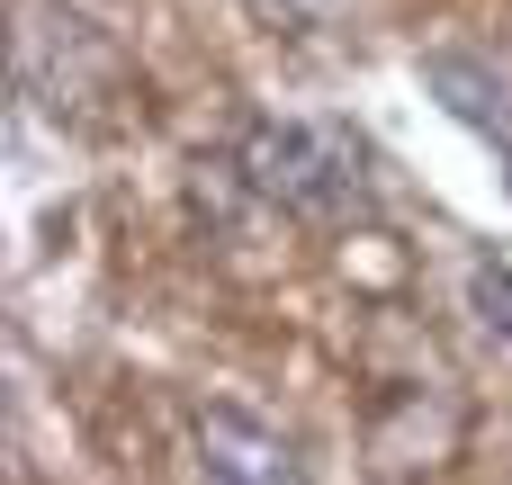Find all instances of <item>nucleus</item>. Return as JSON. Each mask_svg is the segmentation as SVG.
<instances>
[{
  "instance_id": "obj_4",
  "label": "nucleus",
  "mask_w": 512,
  "mask_h": 485,
  "mask_svg": "<svg viewBox=\"0 0 512 485\" xmlns=\"http://www.w3.org/2000/svg\"><path fill=\"white\" fill-rule=\"evenodd\" d=\"M468 315H477L495 342H512V252H477V261H468Z\"/></svg>"
},
{
  "instance_id": "obj_3",
  "label": "nucleus",
  "mask_w": 512,
  "mask_h": 485,
  "mask_svg": "<svg viewBox=\"0 0 512 485\" xmlns=\"http://www.w3.org/2000/svg\"><path fill=\"white\" fill-rule=\"evenodd\" d=\"M423 81H432V99L459 126H477L504 153V189H512V54H495V45H432Z\"/></svg>"
},
{
  "instance_id": "obj_5",
  "label": "nucleus",
  "mask_w": 512,
  "mask_h": 485,
  "mask_svg": "<svg viewBox=\"0 0 512 485\" xmlns=\"http://www.w3.org/2000/svg\"><path fill=\"white\" fill-rule=\"evenodd\" d=\"M243 9H252L270 36H315V27H333L351 0H243Z\"/></svg>"
},
{
  "instance_id": "obj_1",
  "label": "nucleus",
  "mask_w": 512,
  "mask_h": 485,
  "mask_svg": "<svg viewBox=\"0 0 512 485\" xmlns=\"http://www.w3.org/2000/svg\"><path fill=\"white\" fill-rule=\"evenodd\" d=\"M234 171L261 207L297 225H360L369 216V144L333 117H252Z\"/></svg>"
},
{
  "instance_id": "obj_2",
  "label": "nucleus",
  "mask_w": 512,
  "mask_h": 485,
  "mask_svg": "<svg viewBox=\"0 0 512 485\" xmlns=\"http://www.w3.org/2000/svg\"><path fill=\"white\" fill-rule=\"evenodd\" d=\"M189 468H198V485H306L297 441L270 432L261 414H243V405H207L189 423Z\"/></svg>"
}]
</instances>
